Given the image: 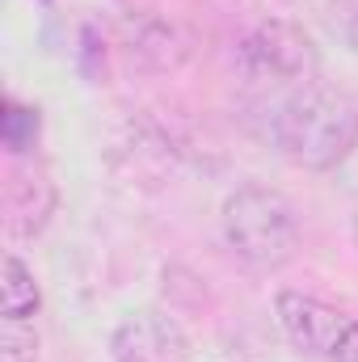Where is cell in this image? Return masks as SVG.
I'll list each match as a JSON object with an SVG mask.
<instances>
[{
  "label": "cell",
  "mask_w": 358,
  "mask_h": 362,
  "mask_svg": "<svg viewBox=\"0 0 358 362\" xmlns=\"http://www.w3.org/2000/svg\"><path fill=\"white\" fill-rule=\"evenodd\" d=\"M274 144L295 169H333L358 144V101L329 85H299L274 114Z\"/></svg>",
  "instance_id": "obj_1"
},
{
  "label": "cell",
  "mask_w": 358,
  "mask_h": 362,
  "mask_svg": "<svg viewBox=\"0 0 358 362\" xmlns=\"http://www.w3.org/2000/svg\"><path fill=\"white\" fill-rule=\"evenodd\" d=\"M224 236L241 262L258 270H274L295 257L299 219H295V206L278 189L245 185L224 202Z\"/></svg>",
  "instance_id": "obj_2"
},
{
  "label": "cell",
  "mask_w": 358,
  "mask_h": 362,
  "mask_svg": "<svg viewBox=\"0 0 358 362\" xmlns=\"http://www.w3.org/2000/svg\"><path fill=\"white\" fill-rule=\"evenodd\" d=\"M236 68L253 85H308L321 68L312 38L291 21H266L236 47Z\"/></svg>",
  "instance_id": "obj_3"
},
{
  "label": "cell",
  "mask_w": 358,
  "mask_h": 362,
  "mask_svg": "<svg viewBox=\"0 0 358 362\" xmlns=\"http://www.w3.org/2000/svg\"><path fill=\"white\" fill-rule=\"evenodd\" d=\"M274 308H278V325H282V333L295 350L316 354V358H337L342 337L350 329L346 312H337L333 303H325L316 295H304V291H282Z\"/></svg>",
  "instance_id": "obj_4"
},
{
  "label": "cell",
  "mask_w": 358,
  "mask_h": 362,
  "mask_svg": "<svg viewBox=\"0 0 358 362\" xmlns=\"http://www.w3.org/2000/svg\"><path fill=\"white\" fill-rule=\"evenodd\" d=\"M110 350L118 362H185L190 337L181 333L173 316H165L156 308H139L114 329Z\"/></svg>",
  "instance_id": "obj_5"
},
{
  "label": "cell",
  "mask_w": 358,
  "mask_h": 362,
  "mask_svg": "<svg viewBox=\"0 0 358 362\" xmlns=\"http://www.w3.org/2000/svg\"><path fill=\"white\" fill-rule=\"evenodd\" d=\"M55 211V185L47 181L42 169H8L4 181V228L13 236H38L42 223Z\"/></svg>",
  "instance_id": "obj_6"
},
{
  "label": "cell",
  "mask_w": 358,
  "mask_h": 362,
  "mask_svg": "<svg viewBox=\"0 0 358 362\" xmlns=\"http://www.w3.org/2000/svg\"><path fill=\"white\" fill-rule=\"evenodd\" d=\"M0 308H4V320H25L38 312V282L34 274L25 270L21 257H4V278H0Z\"/></svg>",
  "instance_id": "obj_7"
},
{
  "label": "cell",
  "mask_w": 358,
  "mask_h": 362,
  "mask_svg": "<svg viewBox=\"0 0 358 362\" xmlns=\"http://www.w3.org/2000/svg\"><path fill=\"white\" fill-rule=\"evenodd\" d=\"M34 139H38V110L8 101V110H4V144L13 152H25V148H34Z\"/></svg>",
  "instance_id": "obj_8"
},
{
  "label": "cell",
  "mask_w": 358,
  "mask_h": 362,
  "mask_svg": "<svg viewBox=\"0 0 358 362\" xmlns=\"http://www.w3.org/2000/svg\"><path fill=\"white\" fill-rule=\"evenodd\" d=\"M34 333L21 329V320H4V333H0V362H34Z\"/></svg>",
  "instance_id": "obj_9"
},
{
  "label": "cell",
  "mask_w": 358,
  "mask_h": 362,
  "mask_svg": "<svg viewBox=\"0 0 358 362\" xmlns=\"http://www.w3.org/2000/svg\"><path fill=\"white\" fill-rule=\"evenodd\" d=\"M333 34L350 47V55L358 59V0H337L333 4Z\"/></svg>",
  "instance_id": "obj_10"
},
{
  "label": "cell",
  "mask_w": 358,
  "mask_h": 362,
  "mask_svg": "<svg viewBox=\"0 0 358 362\" xmlns=\"http://www.w3.org/2000/svg\"><path fill=\"white\" fill-rule=\"evenodd\" d=\"M337 362H358V320H350V329H346V337H342Z\"/></svg>",
  "instance_id": "obj_11"
},
{
  "label": "cell",
  "mask_w": 358,
  "mask_h": 362,
  "mask_svg": "<svg viewBox=\"0 0 358 362\" xmlns=\"http://www.w3.org/2000/svg\"><path fill=\"white\" fill-rule=\"evenodd\" d=\"M354 240H358V219H354Z\"/></svg>",
  "instance_id": "obj_12"
}]
</instances>
